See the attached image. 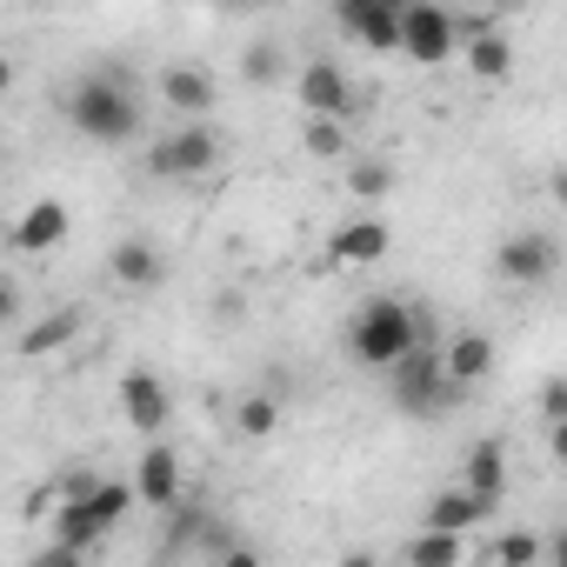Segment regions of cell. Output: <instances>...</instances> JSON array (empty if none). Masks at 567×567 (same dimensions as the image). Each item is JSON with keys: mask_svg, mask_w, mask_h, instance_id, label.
<instances>
[{"mask_svg": "<svg viewBox=\"0 0 567 567\" xmlns=\"http://www.w3.org/2000/svg\"><path fill=\"white\" fill-rule=\"evenodd\" d=\"M61 121H68L81 141L127 147V141H141L147 107H141V94H134V81H127L121 68H94V74H81V81L61 94Z\"/></svg>", "mask_w": 567, "mask_h": 567, "instance_id": "obj_1", "label": "cell"}, {"mask_svg": "<svg viewBox=\"0 0 567 567\" xmlns=\"http://www.w3.org/2000/svg\"><path fill=\"white\" fill-rule=\"evenodd\" d=\"M421 348H434V321H427L421 308L394 301V295H374V301H361V308L348 315V354H354L368 374H394V368H408Z\"/></svg>", "mask_w": 567, "mask_h": 567, "instance_id": "obj_2", "label": "cell"}, {"mask_svg": "<svg viewBox=\"0 0 567 567\" xmlns=\"http://www.w3.org/2000/svg\"><path fill=\"white\" fill-rule=\"evenodd\" d=\"M220 154H227L220 127H207V121H181L174 134H161V141H154L147 174H161V181H200V174H214V167H220Z\"/></svg>", "mask_w": 567, "mask_h": 567, "instance_id": "obj_3", "label": "cell"}, {"mask_svg": "<svg viewBox=\"0 0 567 567\" xmlns=\"http://www.w3.org/2000/svg\"><path fill=\"white\" fill-rule=\"evenodd\" d=\"M401 54H408V61H421V68H441V61L467 54L461 14H447L441 0H408V21H401Z\"/></svg>", "mask_w": 567, "mask_h": 567, "instance_id": "obj_4", "label": "cell"}, {"mask_svg": "<svg viewBox=\"0 0 567 567\" xmlns=\"http://www.w3.org/2000/svg\"><path fill=\"white\" fill-rule=\"evenodd\" d=\"M388 388H394V408H401V414H421V421H427V414H447V408L461 401V388L447 381L441 348H421L408 368H394V374H388Z\"/></svg>", "mask_w": 567, "mask_h": 567, "instance_id": "obj_5", "label": "cell"}, {"mask_svg": "<svg viewBox=\"0 0 567 567\" xmlns=\"http://www.w3.org/2000/svg\"><path fill=\"white\" fill-rule=\"evenodd\" d=\"M554 267H560V240L547 227H514L494 247V274L507 280V288H547Z\"/></svg>", "mask_w": 567, "mask_h": 567, "instance_id": "obj_6", "label": "cell"}, {"mask_svg": "<svg viewBox=\"0 0 567 567\" xmlns=\"http://www.w3.org/2000/svg\"><path fill=\"white\" fill-rule=\"evenodd\" d=\"M401 21H408V0H341L334 8V28L368 54H401Z\"/></svg>", "mask_w": 567, "mask_h": 567, "instance_id": "obj_7", "label": "cell"}, {"mask_svg": "<svg viewBox=\"0 0 567 567\" xmlns=\"http://www.w3.org/2000/svg\"><path fill=\"white\" fill-rule=\"evenodd\" d=\"M295 87H301L308 121H348V114H354V81H348V68L328 61V54H315V61L295 74Z\"/></svg>", "mask_w": 567, "mask_h": 567, "instance_id": "obj_8", "label": "cell"}, {"mask_svg": "<svg viewBox=\"0 0 567 567\" xmlns=\"http://www.w3.org/2000/svg\"><path fill=\"white\" fill-rule=\"evenodd\" d=\"M107 280H114V288H127V295L167 288V247L147 240V234H127V240L107 254Z\"/></svg>", "mask_w": 567, "mask_h": 567, "instance_id": "obj_9", "label": "cell"}, {"mask_svg": "<svg viewBox=\"0 0 567 567\" xmlns=\"http://www.w3.org/2000/svg\"><path fill=\"white\" fill-rule=\"evenodd\" d=\"M121 414H127V427H141L147 441L167 434V421H174V394L161 388L154 368H127V374H121Z\"/></svg>", "mask_w": 567, "mask_h": 567, "instance_id": "obj_10", "label": "cell"}, {"mask_svg": "<svg viewBox=\"0 0 567 567\" xmlns=\"http://www.w3.org/2000/svg\"><path fill=\"white\" fill-rule=\"evenodd\" d=\"M388 247H394L388 220H381V214H354V220H341V227L328 234V267H381Z\"/></svg>", "mask_w": 567, "mask_h": 567, "instance_id": "obj_11", "label": "cell"}, {"mask_svg": "<svg viewBox=\"0 0 567 567\" xmlns=\"http://www.w3.org/2000/svg\"><path fill=\"white\" fill-rule=\"evenodd\" d=\"M461 34H467V74L474 81H507L514 74V41L501 34V14H467L461 21Z\"/></svg>", "mask_w": 567, "mask_h": 567, "instance_id": "obj_12", "label": "cell"}, {"mask_svg": "<svg viewBox=\"0 0 567 567\" xmlns=\"http://www.w3.org/2000/svg\"><path fill=\"white\" fill-rule=\"evenodd\" d=\"M161 107H174L181 121H207L220 107V81L194 61H174V68H161Z\"/></svg>", "mask_w": 567, "mask_h": 567, "instance_id": "obj_13", "label": "cell"}, {"mask_svg": "<svg viewBox=\"0 0 567 567\" xmlns=\"http://www.w3.org/2000/svg\"><path fill=\"white\" fill-rule=\"evenodd\" d=\"M134 494L147 501V507H181V454L167 447V441H147L141 447V461H134Z\"/></svg>", "mask_w": 567, "mask_h": 567, "instance_id": "obj_14", "label": "cell"}, {"mask_svg": "<svg viewBox=\"0 0 567 567\" xmlns=\"http://www.w3.org/2000/svg\"><path fill=\"white\" fill-rule=\"evenodd\" d=\"M494 514V501H481L474 487H441L434 501H427V514H421V534H474L481 520Z\"/></svg>", "mask_w": 567, "mask_h": 567, "instance_id": "obj_15", "label": "cell"}, {"mask_svg": "<svg viewBox=\"0 0 567 567\" xmlns=\"http://www.w3.org/2000/svg\"><path fill=\"white\" fill-rule=\"evenodd\" d=\"M48 540L68 547V554H94V547H107V527H101V514H94L87 501H54Z\"/></svg>", "mask_w": 567, "mask_h": 567, "instance_id": "obj_16", "label": "cell"}, {"mask_svg": "<svg viewBox=\"0 0 567 567\" xmlns=\"http://www.w3.org/2000/svg\"><path fill=\"white\" fill-rule=\"evenodd\" d=\"M441 361H447V381L467 394V388H481V381L494 374V341H487L481 328H467V334H454V341L441 348Z\"/></svg>", "mask_w": 567, "mask_h": 567, "instance_id": "obj_17", "label": "cell"}, {"mask_svg": "<svg viewBox=\"0 0 567 567\" xmlns=\"http://www.w3.org/2000/svg\"><path fill=\"white\" fill-rule=\"evenodd\" d=\"M61 240H68V207L61 200H34L14 220V254H54Z\"/></svg>", "mask_w": 567, "mask_h": 567, "instance_id": "obj_18", "label": "cell"}, {"mask_svg": "<svg viewBox=\"0 0 567 567\" xmlns=\"http://www.w3.org/2000/svg\"><path fill=\"white\" fill-rule=\"evenodd\" d=\"M461 487H474L481 501H494L501 507V487H507V441H474L467 447V467H461Z\"/></svg>", "mask_w": 567, "mask_h": 567, "instance_id": "obj_19", "label": "cell"}, {"mask_svg": "<svg viewBox=\"0 0 567 567\" xmlns=\"http://www.w3.org/2000/svg\"><path fill=\"white\" fill-rule=\"evenodd\" d=\"M540 560H547V540L527 534V527L520 534H494L487 554H481V567H540Z\"/></svg>", "mask_w": 567, "mask_h": 567, "instance_id": "obj_20", "label": "cell"}, {"mask_svg": "<svg viewBox=\"0 0 567 567\" xmlns=\"http://www.w3.org/2000/svg\"><path fill=\"white\" fill-rule=\"evenodd\" d=\"M348 194H354L368 214H381V200L394 194V167H388V161H348Z\"/></svg>", "mask_w": 567, "mask_h": 567, "instance_id": "obj_21", "label": "cell"}, {"mask_svg": "<svg viewBox=\"0 0 567 567\" xmlns=\"http://www.w3.org/2000/svg\"><path fill=\"white\" fill-rule=\"evenodd\" d=\"M408 567H467V540L461 534H414Z\"/></svg>", "mask_w": 567, "mask_h": 567, "instance_id": "obj_22", "label": "cell"}, {"mask_svg": "<svg viewBox=\"0 0 567 567\" xmlns=\"http://www.w3.org/2000/svg\"><path fill=\"white\" fill-rule=\"evenodd\" d=\"M74 334H81V315L61 308V315H48V328H28V334H21V354H28V361H34V354H54V348H68Z\"/></svg>", "mask_w": 567, "mask_h": 567, "instance_id": "obj_23", "label": "cell"}, {"mask_svg": "<svg viewBox=\"0 0 567 567\" xmlns=\"http://www.w3.org/2000/svg\"><path fill=\"white\" fill-rule=\"evenodd\" d=\"M274 427H280V401H274V394H247V401L234 408V434H240V441H267Z\"/></svg>", "mask_w": 567, "mask_h": 567, "instance_id": "obj_24", "label": "cell"}, {"mask_svg": "<svg viewBox=\"0 0 567 567\" xmlns=\"http://www.w3.org/2000/svg\"><path fill=\"white\" fill-rule=\"evenodd\" d=\"M134 501H141V494H134V481H101V487L87 494V507L101 514V527H107V534L127 520V507H134Z\"/></svg>", "mask_w": 567, "mask_h": 567, "instance_id": "obj_25", "label": "cell"}, {"mask_svg": "<svg viewBox=\"0 0 567 567\" xmlns=\"http://www.w3.org/2000/svg\"><path fill=\"white\" fill-rule=\"evenodd\" d=\"M301 147L315 161H348V121H308L301 127Z\"/></svg>", "mask_w": 567, "mask_h": 567, "instance_id": "obj_26", "label": "cell"}, {"mask_svg": "<svg viewBox=\"0 0 567 567\" xmlns=\"http://www.w3.org/2000/svg\"><path fill=\"white\" fill-rule=\"evenodd\" d=\"M240 74H247L254 87H274L280 74H288V54H280L274 41H254V48H247V61H240Z\"/></svg>", "mask_w": 567, "mask_h": 567, "instance_id": "obj_27", "label": "cell"}, {"mask_svg": "<svg viewBox=\"0 0 567 567\" xmlns=\"http://www.w3.org/2000/svg\"><path fill=\"white\" fill-rule=\"evenodd\" d=\"M28 321V288H21V274L8 267L0 274V328H21Z\"/></svg>", "mask_w": 567, "mask_h": 567, "instance_id": "obj_28", "label": "cell"}, {"mask_svg": "<svg viewBox=\"0 0 567 567\" xmlns=\"http://www.w3.org/2000/svg\"><path fill=\"white\" fill-rule=\"evenodd\" d=\"M540 421H547V427L567 421V381H547V388H540Z\"/></svg>", "mask_w": 567, "mask_h": 567, "instance_id": "obj_29", "label": "cell"}, {"mask_svg": "<svg viewBox=\"0 0 567 567\" xmlns=\"http://www.w3.org/2000/svg\"><path fill=\"white\" fill-rule=\"evenodd\" d=\"M214 567H267V560H260V554H254L247 540H227V547L214 554Z\"/></svg>", "mask_w": 567, "mask_h": 567, "instance_id": "obj_30", "label": "cell"}, {"mask_svg": "<svg viewBox=\"0 0 567 567\" xmlns=\"http://www.w3.org/2000/svg\"><path fill=\"white\" fill-rule=\"evenodd\" d=\"M28 567H87V554H68V547H54V540H48Z\"/></svg>", "mask_w": 567, "mask_h": 567, "instance_id": "obj_31", "label": "cell"}, {"mask_svg": "<svg viewBox=\"0 0 567 567\" xmlns=\"http://www.w3.org/2000/svg\"><path fill=\"white\" fill-rule=\"evenodd\" d=\"M240 315H247V301H240V295H220V301H214V321H220V328H234Z\"/></svg>", "mask_w": 567, "mask_h": 567, "instance_id": "obj_32", "label": "cell"}, {"mask_svg": "<svg viewBox=\"0 0 567 567\" xmlns=\"http://www.w3.org/2000/svg\"><path fill=\"white\" fill-rule=\"evenodd\" d=\"M547 454L567 467V421H554V427H547Z\"/></svg>", "mask_w": 567, "mask_h": 567, "instance_id": "obj_33", "label": "cell"}, {"mask_svg": "<svg viewBox=\"0 0 567 567\" xmlns=\"http://www.w3.org/2000/svg\"><path fill=\"white\" fill-rule=\"evenodd\" d=\"M547 194H554V207H560V214H567V161H560V167H554V174H547Z\"/></svg>", "mask_w": 567, "mask_h": 567, "instance_id": "obj_34", "label": "cell"}, {"mask_svg": "<svg viewBox=\"0 0 567 567\" xmlns=\"http://www.w3.org/2000/svg\"><path fill=\"white\" fill-rule=\"evenodd\" d=\"M547 560H554V567H567V527H554V534H547Z\"/></svg>", "mask_w": 567, "mask_h": 567, "instance_id": "obj_35", "label": "cell"}, {"mask_svg": "<svg viewBox=\"0 0 567 567\" xmlns=\"http://www.w3.org/2000/svg\"><path fill=\"white\" fill-rule=\"evenodd\" d=\"M341 567H381V560H374L368 547H354V554H341Z\"/></svg>", "mask_w": 567, "mask_h": 567, "instance_id": "obj_36", "label": "cell"}]
</instances>
